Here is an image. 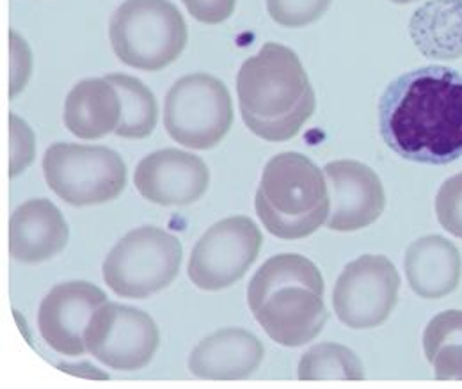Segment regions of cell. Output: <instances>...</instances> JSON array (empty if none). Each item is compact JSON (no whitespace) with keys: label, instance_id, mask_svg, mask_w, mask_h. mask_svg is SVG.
Returning <instances> with one entry per match:
<instances>
[{"label":"cell","instance_id":"4fadbf2b","mask_svg":"<svg viewBox=\"0 0 462 389\" xmlns=\"http://www.w3.org/2000/svg\"><path fill=\"white\" fill-rule=\"evenodd\" d=\"M331 210L326 226L333 231H357L375 223L386 208V194L374 169L357 161H335L324 167Z\"/></svg>","mask_w":462,"mask_h":389},{"label":"cell","instance_id":"d6986e66","mask_svg":"<svg viewBox=\"0 0 462 389\" xmlns=\"http://www.w3.org/2000/svg\"><path fill=\"white\" fill-rule=\"evenodd\" d=\"M416 49L429 59L462 57V0H429L409 22Z\"/></svg>","mask_w":462,"mask_h":389},{"label":"cell","instance_id":"5b68a950","mask_svg":"<svg viewBox=\"0 0 462 389\" xmlns=\"http://www.w3.org/2000/svg\"><path fill=\"white\" fill-rule=\"evenodd\" d=\"M109 38L121 62L143 71H161L183 52L189 31L170 0H126L111 18Z\"/></svg>","mask_w":462,"mask_h":389},{"label":"cell","instance_id":"2e32d148","mask_svg":"<svg viewBox=\"0 0 462 389\" xmlns=\"http://www.w3.org/2000/svg\"><path fill=\"white\" fill-rule=\"evenodd\" d=\"M68 236V224L49 199L23 203L9 221V251L16 262H47L66 247Z\"/></svg>","mask_w":462,"mask_h":389},{"label":"cell","instance_id":"d4e9b609","mask_svg":"<svg viewBox=\"0 0 462 389\" xmlns=\"http://www.w3.org/2000/svg\"><path fill=\"white\" fill-rule=\"evenodd\" d=\"M34 157V137L29 126L11 114V176H18Z\"/></svg>","mask_w":462,"mask_h":389},{"label":"cell","instance_id":"4316f807","mask_svg":"<svg viewBox=\"0 0 462 389\" xmlns=\"http://www.w3.org/2000/svg\"><path fill=\"white\" fill-rule=\"evenodd\" d=\"M393 4H409V2H414V0H390Z\"/></svg>","mask_w":462,"mask_h":389},{"label":"cell","instance_id":"cb8c5ba5","mask_svg":"<svg viewBox=\"0 0 462 389\" xmlns=\"http://www.w3.org/2000/svg\"><path fill=\"white\" fill-rule=\"evenodd\" d=\"M436 214L448 233L462 238V172L441 185L436 196Z\"/></svg>","mask_w":462,"mask_h":389},{"label":"cell","instance_id":"7402d4cb","mask_svg":"<svg viewBox=\"0 0 462 389\" xmlns=\"http://www.w3.org/2000/svg\"><path fill=\"white\" fill-rule=\"evenodd\" d=\"M300 381H363L359 357L344 345L320 343L311 347L299 363Z\"/></svg>","mask_w":462,"mask_h":389},{"label":"cell","instance_id":"484cf974","mask_svg":"<svg viewBox=\"0 0 462 389\" xmlns=\"http://www.w3.org/2000/svg\"><path fill=\"white\" fill-rule=\"evenodd\" d=\"M181 2L198 22H203L208 25H216L228 20L236 5V0H181Z\"/></svg>","mask_w":462,"mask_h":389},{"label":"cell","instance_id":"7c38bea8","mask_svg":"<svg viewBox=\"0 0 462 389\" xmlns=\"http://www.w3.org/2000/svg\"><path fill=\"white\" fill-rule=\"evenodd\" d=\"M107 302V295L88 281H68L54 286L43 299L38 326L43 339L62 356H82L86 329L95 311Z\"/></svg>","mask_w":462,"mask_h":389},{"label":"cell","instance_id":"8fae6325","mask_svg":"<svg viewBox=\"0 0 462 389\" xmlns=\"http://www.w3.org/2000/svg\"><path fill=\"white\" fill-rule=\"evenodd\" d=\"M86 348L113 370L135 372L155 356L161 334L150 315L116 302L102 304L86 329Z\"/></svg>","mask_w":462,"mask_h":389},{"label":"cell","instance_id":"8992f818","mask_svg":"<svg viewBox=\"0 0 462 389\" xmlns=\"http://www.w3.org/2000/svg\"><path fill=\"white\" fill-rule=\"evenodd\" d=\"M183 249L171 233L143 226L126 233L104 262V281L116 295L146 299L178 276Z\"/></svg>","mask_w":462,"mask_h":389},{"label":"cell","instance_id":"277c9868","mask_svg":"<svg viewBox=\"0 0 462 389\" xmlns=\"http://www.w3.org/2000/svg\"><path fill=\"white\" fill-rule=\"evenodd\" d=\"M254 207L260 221L278 238L297 240L326 223L331 201L324 171L295 152L273 157L263 169Z\"/></svg>","mask_w":462,"mask_h":389},{"label":"cell","instance_id":"9c48e42d","mask_svg":"<svg viewBox=\"0 0 462 389\" xmlns=\"http://www.w3.org/2000/svg\"><path fill=\"white\" fill-rule=\"evenodd\" d=\"M263 244L262 231L245 216L214 224L198 240L189 260V278L207 292H219L249 271Z\"/></svg>","mask_w":462,"mask_h":389},{"label":"cell","instance_id":"44dd1931","mask_svg":"<svg viewBox=\"0 0 462 389\" xmlns=\"http://www.w3.org/2000/svg\"><path fill=\"white\" fill-rule=\"evenodd\" d=\"M106 80L117 91L121 102L116 135L125 139L150 137L159 119V106L153 93L139 79L125 73H111Z\"/></svg>","mask_w":462,"mask_h":389},{"label":"cell","instance_id":"7a4b0ae2","mask_svg":"<svg viewBox=\"0 0 462 389\" xmlns=\"http://www.w3.org/2000/svg\"><path fill=\"white\" fill-rule=\"evenodd\" d=\"M238 106L245 126L271 143L295 137L317 107L315 91L300 59L269 42L249 57L236 77Z\"/></svg>","mask_w":462,"mask_h":389},{"label":"cell","instance_id":"52a82bcc","mask_svg":"<svg viewBox=\"0 0 462 389\" xmlns=\"http://www.w3.org/2000/svg\"><path fill=\"white\" fill-rule=\"evenodd\" d=\"M43 172L49 187L73 207L115 201L126 185L123 159L106 146L56 143L45 152Z\"/></svg>","mask_w":462,"mask_h":389},{"label":"cell","instance_id":"5bb4252c","mask_svg":"<svg viewBox=\"0 0 462 389\" xmlns=\"http://www.w3.org/2000/svg\"><path fill=\"white\" fill-rule=\"evenodd\" d=\"M134 183L155 205L185 207L207 192L210 172L201 157L170 148L144 157L135 169Z\"/></svg>","mask_w":462,"mask_h":389},{"label":"cell","instance_id":"ffe728a7","mask_svg":"<svg viewBox=\"0 0 462 389\" xmlns=\"http://www.w3.org/2000/svg\"><path fill=\"white\" fill-rule=\"evenodd\" d=\"M423 350L438 381H462L461 310L443 311L429 322Z\"/></svg>","mask_w":462,"mask_h":389},{"label":"cell","instance_id":"6da1fadb","mask_svg":"<svg viewBox=\"0 0 462 389\" xmlns=\"http://www.w3.org/2000/svg\"><path fill=\"white\" fill-rule=\"evenodd\" d=\"M379 128L405 161L445 166L461 159V73L425 66L395 79L379 102Z\"/></svg>","mask_w":462,"mask_h":389},{"label":"cell","instance_id":"ac0fdd59","mask_svg":"<svg viewBox=\"0 0 462 389\" xmlns=\"http://www.w3.org/2000/svg\"><path fill=\"white\" fill-rule=\"evenodd\" d=\"M119 117V95L106 79L79 82L64 104V125L79 139H100L116 132Z\"/></svg>","mask_w":462,"mask_h":389},{"label":"cell","instance_id":"30bf717a","mask_svg":"<svg viewBox=\"0 0 462 389\" xmlns=\"http://www.w3.org/2000/svg\"><path fill=\"white\" fill-rule=\"evenodd\" d=\"M401 276L381 255H363L350 262L337 281L333 306L350 329H374L384 324L399 301Z\"/></svg>","mask_w":462,"mask_h":389},{"label":"cell","instance_id":"3957f363","mask_svg":"<svg viewBox=\"0 0 462 389\" xmlns=\"http://www.w3.org/2000/svg\"><path fill=\"white\" fill-rule=\"evenodd\" d=\"M247 302L263 331L283 347L313 341L328 322L324 279L300 255L269 258L249 282Z\"/></svg>","mask_w":462,"mask_h":389},{"label":"cell","instance_id":"9a60e30c","mask_svg":"<svg viewBox=\"0 0 462 389\" xmlns=\"http://www.w3.org/2000/svg\"><path fill=\"white\" fill-rule=\"evenodd\" d=\"M263 361V345L245 329H221L205 338L189 357V370L198 379L242 381Z\"/></svg>","mask_w":462,"mask_h":389},{"label":"cell","instance_id":"603a6c76","mask_svg":"<svg viewBox=\"0 0 462 389\" xmlns=\"http://www.w3.org/2000/svg\"><path fill=\"white\" fill-rule=\"evenodd\" d=\"M331 2L333 0H267V11L276 23L299 29L322 18Z\"/></svg>","mask_w":462,"mask_h":389},{"label":"cell","instance_id":"e0dca14e","mask_svg":"<svg viewBox=\"0 0 462 389\" xmlns=\"http://www.w3.org/2000/svg\"><path fill=\"white\" fill-rule=\"evenodd\" d=\"M405 276L412 292L423 299H441L461 281L459 249L439 235L421 236L405 253Z\"/></svg>","mask_w":462,"mask_h":389},{"label":"cell","instance_id":"ba28073f","mask_svg":"<svg viewBox=\"0 0 462 389\" xmlns=\"http://www.w3.org/2000/svg\"><path fill=\"white\" fill-rule=\"evenodd\" d=\"M168 134L181 146L210 150L233 125V104L225 82L208 73H190L176 80L164 104Z\"/></svg>","mask_w":462,"mask_h":389}]
</instances>
